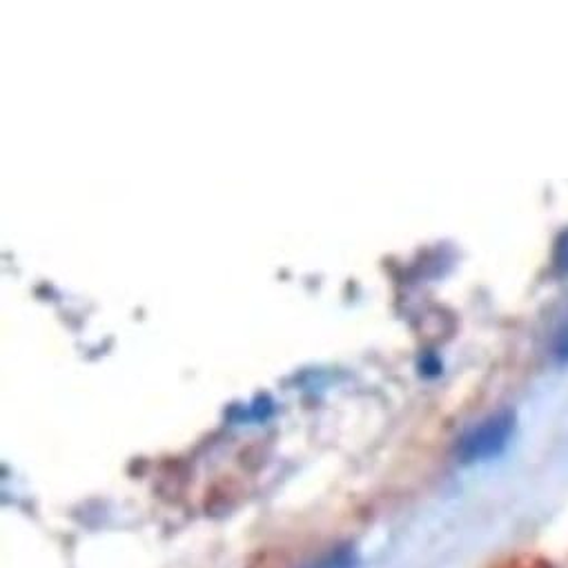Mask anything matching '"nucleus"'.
<instances>
[{
    "label": "nucleus",
    "mask_w": 568,
    "mask_h": 568,
    "mask_svg": "<svg viewBox=\"0 0 568 568\" xmlns=\"http://www.w3.org/2000/svg\"><path fill=\"white\" fill-rule=\"evenodd\" d=\"M513 430H515V417L508 410L490 415L488 419L479 422L459 442L462 462L475 464V462H486L490 457H497L508 446Z\"/></svg>",
    "instance_id": "1"
},
{
    "label": "nucleus",
    "mask_w": 568,
    "mask_h": 568,
    "mask_svg": "<svg viewBox=\"0 0 568 568\" xmlns=\"http://www.w3.org/2000/svg\"><path fill=\"white\" fill-rule=\"evenodd\" d=\"M306 568H359V557L357 550L351 546L344 548H335L328 555H324L322 559L313 561Z\"/></svg>",
    "instance_id": "2"
},
{
    "label": "nucleus",
    "mask_w": 568,
    "mask_h": 568,
    "mask_svg": "<svg viewBox=\"0 0 568 568\" xmlns=\"http://www.w3.org/2000/svg\"><path fill=\"white\" fill-rule=\"evenodd\" d=\"M552 263L559 272L568 274V230L561 232V236L555 243V254H552Z\"/></svg>",
    "instance_id": "3"
},
{
    "label": "nucleus",
    "mask_w": 568,
    "mask_h": 568,
    "mask_svg": "<svg viewBox=\"0 0 568 568\" xmlns=\"http://www.w3.org/2000/svg\"><path fill=\"white\" fill-rule=\"evenodd\" d=\"M555 357L561 362V364H568V320L566 324L561 326L559 335H557V342H555Z\"/></svg>",
    "instance_id": "4"
},
{
    "label": "nucleus",
    "mask_w": 568,
    "mask_h": 568,
    "mask_svg": "<svg viewBox=\"0 0 568 568\" xmlns=\"http://www.w3.org/2000/svg\"><path fill=\"white\" fill-rule=\"evenodd\" d=\"M504 568H539V566H535L532 561H524V564H519V561H510L508 566H504Z\"/></svg>",
    "instance_id": "5"
}]
</instances>
